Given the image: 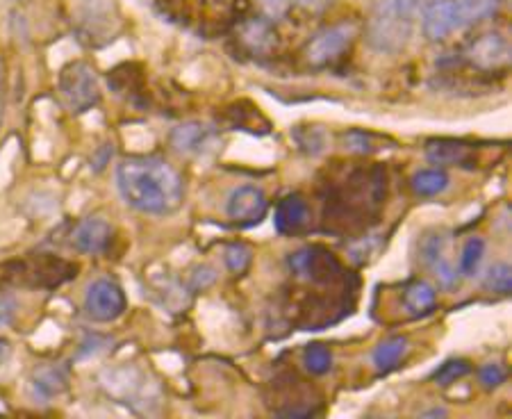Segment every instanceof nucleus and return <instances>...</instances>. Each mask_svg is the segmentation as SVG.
I'll return each mask as SVG.
<instances>
[{
  "mask_svg": "<svg viewBox=\"0 0 512 419\" xmlns=\"http://www.w3.org/2000/svg\"><path fill=\"white\" fill-rule=\"evenodd\" d=\"M0 121H3V69H0Z\"/></svg>",
  "mask_w": 512,
  "mask_h": 419,
  "instance_id": "2f4dec72",
  "label": "nucleus"
},
{
  "mask_svg": "<svg viewBox=\"0 0 512 419\" xmlns=\"http://www.w3.org/2000/svg\"><path fill=\"white\" fill-rule=\"evenodd\" d=\"M242 41L255 55H269L278 44L276 30L271 28V23L262 19H251L242 26Z\"/></svg>",
  "mask_w": 512,
  "mask_h": 419,
  "instance_id": "ddd939ff",
  "label": "nucleus"
},
{
  "mask_svg": "<svg viewBox=\"0 0 512 419\" xmlns=\"http://www.w3.org/2000/svg\"><path fill=\"white\" fill-rule=\"evenodd\" d=\"M408 353V340L406 338H390L378 344L374 351V365L381 374L392 372V369L406 358Z\"/></svg>",
  "mask_w": 512,
  "mask_h": 419,
  "instance_id": "f3484780",
  "label": "nucleus"
},
{
  "mask_svg": "<svg viewBox=\"0 0 512 419\" xmlns=\"http://www.w3.org/2000/svg\"><path fill=\"white\" fill-rule=\"evenodd\" d=\"M66 383H69V374H66V369L57 365L39 367L35 376H32V388H35V394H39V397L44 399L57 397V394L64 392Z\"/></svg>",
  "mask_w": 512,
  "mask_h": 419,
  "instance_id": "2eb2a0df",
  "label": "nucleus"
},
{
  "mask_svg": "<svg viewBox=\"0 0 512 419\" xmlns=\"http://www.w3.org/2000/svg\"><path fill=\"white\" fill-rule=\"evenodd\" d=\"M467 372H469V363H467V360H447V363L435 369L433 381H435L437 385H444V388H447V385L460 381L462 376H465Z\"/></svg>",
  "mask_w": 512,
  "mask_h": 419,
  "instance_id": "4be33fe9",
  "label": "nucleus"
},
{
  "mask_svg": "<svg viewBox=\"0 0 512 419\" xmlns=\"http://www.w3.org/2000/svg\"><path fill=\"white\" fill-rule=\"evenodd\" d=\"M355 39V28L351 23H340V26L321 30L319 35L310 41L305 48V57L312 67H326V64L340 60L349 51Z\"/></svg>",
  "mask_w": 512,
  "mask_h": 419,
  "instance_id": "20e7f679",
  "label": "nucleus"
},
{
  "mask_svg": "<svg viewBox=\"0 0 512 419\" xmlns=\"http://www.w3.org/2000/svg\"><path fill=\"white\" fill-rule=\"evenodd\" d=\"M483 256H485V242L481 240V237H472V240L465 244V249H462L460 274L467 276V278L476 276V271L483 262Z\"/></svg>",
  "mask_w": 512,
  "mask_h": 419,
  "instance_id": "412c9836",
  "label": "nucleus"
},
{
  "mask_svg": "<svg viewBox=\"0 0 512 419\" xmlns=\"http://www.w3.org/2000/svg\"><path fill=\"white\" fill-rule=\"evenodd\" d=\"M267 208H269L267 196H264L260 187H253V185L237 187V190L230 192L228 203H226L228 217L244 226L258 224V221L267 215Z\"/></svg>",
  "mask_w": 512,
  "mask_h": 419,
  "instance_id": "0eeeda50",
  "label": "nucleus"
},
{
  "mask_svg": "<svg viewBox=\"0 0 512 419\" xmlns=\"http://www.w3.org/2000/svg\"><path fill=\"white\" fill-rule=\"evenodd\" d=\"M467 57L478 69H501L510 62V44L499 32H487V35H481L469 46Z\"/></svg>",
  "mask_w": 512,
  "mask_h": 419,
  "instance_id": "1a4fd4ad",
  "label": "nucleus"
},
{
  "mask_svg": "<svg viewBox=\"0 0 512 419\" xmlns=\"http://www.w3.org/2000/svg\"><path fill=\"white\" fill-rule=\"evenodd\" d=\"M7 358H10V344H7L5 340H0V365H3Z\"/></svg>",
  "mask_w": 512,
  "mask_h": 419,
  "instance_id": "7c9ffc66",
  "label": "nucleus"
},
{
  "mask_svg": "<svg viewBox=\"0 0 512 419\" xmlns=\"http://www.w3.org/2000/svg\"><path fill=\"white\" fill-rule=\"evenodd\" d=\"M433 3L435 0H392V5L396 7V10H399L412 23H415L417 16L424 14Z\"/></svg>",
  "mask_w": 512,
  "mask_h": 419,
  "instance_id": "393cba45",
  "label": "nucleus"
},
{
  "mask_svg": "<svg viewBox=\"0 0 512 419\" xmlns=\"http://www.w3.org/2000/svg\"><path fill=\"white\" fill-rule=\"evenodd\" d=\"M449 187V176L442 169H424L412 176V190L419 196H437Z\"/></svg>",
  "mask_w": 512,
  "mask_h": 419,
  "instance_id": "a211bd4d",
  "label": "nucleus"
},
{
  "mask_svg": "<svg viewBox=\"0 0 512 419\" xmlns=\"http://www.w3.org/2000/svg\"><path fill=\"white\" fill-rule=\"evenodd\" d=\"M305 221H308V205L301 196H287L285 201H280L274 219L278 233L292 235L305 226Z\"/></svg>",
  "mask_w": 512,
  "mask_h": 419,
  "instance_id": "4468645a",
  "label": "nucleus"
},
{
  "mask_svg": "<svg viewBox=\"0 0 512 419\" xmlns=\"http://www.w3.org/2000/svg\"><path fill=\"white\" fill-rule=\"evenodd\" d=\"M60 94L71 112H87L101 101V87L94 76V69L85 62H73L62 71Z\"/></svg>",
  "mask_w": 512,
  "mask_h": 419,
  "instance_id": "7ed1b4c3",
  "label": "nucleus"
},
{
  "mask_svg": "<svg viewBox=\"0 0 512 419\" xmlns=\"http://www.w3.org/2000/svg\"><path fill=\"white\" fill-rule=\"evenodd\" d=\"M289 267H292L296 274L310 278L312 283H330L340 276V262L335 260L333 253L326 249H319V246H305V249L296 251L292 258H289Z\"/></svg>",
  "mask_w": 512,
  "mask_h": 419,
  "instance_id": "423d86ee",
  "label": "nucleus"
},
{
  "mask_svg": "<svg viewBox=\"0 0 512 419\" xmlns=\"http://www.w3.org/2000/svg\"><path fill=\"white\" fill-rule=\"evenodd\" d=\"M412 35V21L406 19L392 0H381L376 10L371 12L367 23V39L369 44L381 53H399L406 48Z\"/></svg>",
  "mask_w": 512,
  "mask_h": 419,
  "instance_id": "f03ea898",
  "label": "nucleus"
},
{
  "mask_svg": "<svg viewBox=\"0 0 512 419\" xmlns=\"http://www.w3.org/2000/svg\"><path fill=\"white\" fill-rule=\"evenodd\" d=\"M110 240H112V226L101 217L82 219L71 235L73 246H76L80 253H89V256H96V253L105 251Z\"/></svg>",
  "mask_w": 512,
  "mask_h": 419,
  "instance_id": "9b49d317",
  "label": "nucleus"
},
{
  "mask_svg": "<svg viewBox=\"0 0 512 419\" xmlns=\"http://www.w3.org/2000/svg\"><path fill=\"white\" fill-rule=\"evenodd\" d=\"M224 260L233 274H242L251 265V249L244 244H228L224 251Z\"/></svg>",
  "mask_w": 512,
  "mask_h": 419,
  "instance_id": "5701e85b",
  "label": "nucleus"
},
{
  "mask_svg": "<svg viewBox=\"0 0 512 419\" xmlns=\"http://www.w3.org/2000/svg\"><path fill=\"white\" fill-rule=\"evenodd\" d=\"M14 312H16V301L12 297H7V294H0V326L10 324Z\"/></svg>",
  "mask_w": 512,
  "mask_h": 419,
  "instance_id": "c85d7f7f",
  "label": "nucleus"
},
{
  "mask_svg": "<svg viewBox=\"0 0 512 419\" xmlns=\"http://www.w3.org/2000/svg\"><path fill=\"white\" fill-rule=\"evenodd\" d=\"M258 5L269 19H280V16H285L289 12L292 0H258Z\"/></svg>",
  "mask_w": 512,
  "mask_h": 419,
  "instance_id": "cd10ccee",
  "label": "nucleus"
},
{
  "mask_svg": "<svg viewBox=\"0 0 512 419\" xmlns=\"http://www.w3.org/2000/svg\"><path fill=\"white\" fill-rule=\"evenodd\" d=\"M303 10H310V12H321L326 10L328 5H333V0H296Z\"/></svg>",
  "mask_w": 512,
  "mask_h": 419,
  "instance_id": "c756f323",
  "label": "nucleus"
},
{
  "mask_svg": "<svg viewBox=\"0 0 512 419\" xmlns=\"http://www.w3.org/2000/svg\"><path fill=\"white\" fill-rule=\"evenodd\" d=\"M303 363L312 374H328L330 367H333V353H330V349L324 347V344H310L303 353Z\"/></svg>",
  "mask_w": 512,
  "mask_h": 419,
  "instance_id": "aec40b11",
  "label": "nucleus"
},
{
  "mask_svg": "<svg viewBox=\"0 0 512 419\" xmlns=\"http://www.w3.org/2000/svg\"><path fill=\"white\" fill-rule=\"evenodd\" d=\"M435 301V287L426 281L410 283L406 292H403V303H406V308L412 315H426V312H431L435 308Z\"/></svg>",
  "mask_w": 512,
  "mask_h": 419,
  "instance_id": "dca6fc26",
  "label": "nucleus"
},
{
  "mask_svg": "<svg viewBox=\"0 0 512 419\" xmlns=\"http://www.w3.org/2000/svg\"><path fill=\"white\" fill-rule=\"evenodd\" d=\"M117 185L123 201L146 215H169L183 201V178L164 160H123L117 169Z\"/></svg>",
  "mask_w": 512,
  "mask_h": 419,
  "instance_id": "f257e3e1",
  "label": "nucleus"
},
{
  "mask_svg": "<svg viewBox=\"0 0 512 419\" xmlns=\"http://www.w3.org/2000/svg\"><path fill=\"white\" fill-rule=\"evenodd\" d=\"M485 285L497 294H510L512 292L510 265H506V262H499V265H494L490 271H487Z\"/></svg>",
  "mask_w": 512,
  "mask_h": 419,
  "instance_id": "b1692460",
  "label": "nucleus"
},
{
  "mask_svg": "<svg viewBox=\"0 0 512 419\" xmlns=\"http://www.w3.org/2000/svg\"><path fill=\"white\" fill-rule=\"evenodd\" d=\"M462 26L456 0H435L428 10L421 14V30L428 41H442L451 37Z\"/></svg>",
  "mask_w": 512,
  "mask_h": 419,
  "instance_id": "6e6552de",
  "label": "nucleus"
},
{
  "mask_svg": "<svg viewBox=\"0 0 512 419\" xmlns=\"http://www.w3.org/2000/svg\"><path fill=\"white\" fill-rule=\"evenodd\" d=\"M442 415H447V410L437 408V410H428V413H424V417H442Z\"/></svg>",
  "mask_w": 512,
  "mask_h": 419,
  "instance_id": "473e14b6",
  "label": "nucleus"
},
{
  "mask_svg": "<svg viewBox=\"0 0 512 419\" xmlns=\"http://www.w3.org/2000/svg\"><path fill=\"white\" fill-rule=\"evenodd\" d=\"M171 144L178 153L185 155H205L217 146V133L205 123H183L173 130Z\"/></svg>",
  "mask_w": 512,
  "mask_h": 419,
  "instance_id": "9d476101",
  "label": "nucleus"
},
{
  "mask_svg": "<svg viewBox=\"0 0 512 419\" xmlns=\"http://www.w3.org/2000/svg\"><path fill=\"white\" fill-rule=\"evenodd\" d=\"M426 158L433 164H444V167H469L474 158L472 146L456 139H433L426 146Z\"/></svg>",
  "mask_w": 512,
  "mask_h": 419,
  "instance_id": "f8f14e48",
  "label": "nucleus"
},
{
  "mask_svg": "<svg viewBox=\"0 0 512 419\" xmlns=\"http://www.w3.org/2000/svg\"><path fill=\"white\" fill-rule=\"evenodd\" d=\"M344 144H346V149L355 151V153H369V151H374V149H371V135L358 133V130H353V133L346 135V137H344Z\"/></svg>",
  "mask_w": 512,
  "mask_h": 419,
  "instance_id": "bb28decb",
  "label": "nucleus"
},
{
  "mask_svg": "<svg viewBox=\"0 0 512 419\" xmlns=\"http://www.w3.org/2000/svg\"><path fill=\"white\" fill-rule=\"evenodd\" d=\"M462 26H472L499 10V0H456Z\"/></svg>",
  "mask_w": 512,
  "mask_h": 419,
  "instance_id": "6ab92c4d",
  "label": "nucleus"
},
{
  "mask_svg": "<svg viewBox=\"0 0 512 419\" xmlns=\"http://www.w3.org/2000/svg\"><path fill=\"white\" fill-rule=\"evenodd\" d=\"M478 376H481V383L485 388H499V385L506 381V369L497 363H490L481 369V374Z\"/></svg>",
  "mask_w": 512,
  "mask_h": 419,
  "instance_id": "a878e982",
  "label": "nucleus"
},
{
  "mask_svg": "<svg viewBox=\"0 0 512 419\" xmlns=\"http://www.w3.org/2000/svg\"><path fill=\"white\" fill-rule=\"evenodd\" d=\"M85 310L94 322H114L123 315L126 310V294L114 281L107 278H98L89 285L87 297H85Z\"/></svg>",
  "mask_w": 512,
  "mask_h": 419,
  "instance_id": "39448f33",
  "label": "nucleus"
}]
</instances>
